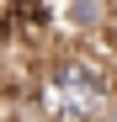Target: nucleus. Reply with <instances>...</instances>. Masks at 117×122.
<instances>
[{"instance_id": "obj_2", "label": "nucleus", "mask_w": 117, "mask_h": 122, "mask_svg": "<svg viewBox=\"0 0 117 122\" xmlns=\"http://www.w3.org/2000/svg\"><path fill=\"white\" fill-rule=\"evenodd\" d=\"M106 11H112V0H69L58 16H64V27L74 37H96V32H106V21H112Z\"/></svg>"}, {"instance_id": "obj_1", "label": "nucleus", "mask_w": 117, "mask_h": 122, "mask_svg": "<svg viewBox=\"0 0 117 122\" xmlns=\"http://www.w3.org/2000/svg\"><path fill=\"white\" fill-rule=\"evenodd\" d=\"M21 122H117V74L90 48H43L27 74Z\"/></svg>"}]
</instances>
